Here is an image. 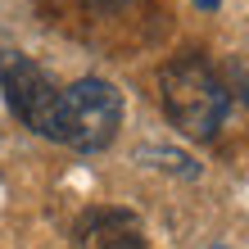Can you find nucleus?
I'll return each mask as SVG.
<instances>
[{"mask_svg": "<svg viewBox=\"0 0 249 249\" xmlns=\"http://www.w3.org/2000/svg\"><path fill=\"white\" fill-rule=\"evenodd\" d=\"M0 91L5 105L23 127H32L36 136H54V109H59V86L50 82V72L32 64L23 50H0Z\"/></svg>", "mask_w": 249, "mask_h": 249, "instance_id": "nucleus-3", "label": "nucleus"}, {"mask_svg": "<svg viewBox=\"0 0 249 249\" xmlns=\"http://www.w3.org/2000/svg\"><path fill=\"white\" fill-rule=\"evenodd\" d=\"M159 100H163L168 123L190 141H213L217 127L231 113L227 77L204 54H177L159 72Z\"/></svg>", "mask_w": 249, "mask_h": 249, "instance_id": "nucleus-1", "label": "nucleus"}, {"mask_svg": "<svg viewBox=\"0 0 249 249\" xmlns=\"http://www.w3.org/2000/svg\"><path fill=\"white\" fill-rule=\"evenodd\" d=\"M195 5H199V9H217L222 0H195Z\"/></svg>", "mask_w": 249, "mask_h": 249, "instance_id": "nucleus-7", "label": "nucleus"}, {"mask_svg": "<svg viewBox=\"0 0 249 249\" xmlns=\"http://www.w3.org/2000/svg\"><path fill=\"white\" fill-rule=\"evenodd\" d=\"M77 245L82 249H150L145 231L131 213L123 209H95L77 222Z\"/></svg>", "mask_w": 249, "mask_h": 249, "instance_id": "nucleus-4", "label": "nucleus"}, {"mask_svg": "<svg viewBox=\"0 0 249 249\" xmlns=\"http://www.w3.org/2000/svg\"><path fill=\"white\" fill-rule=\"evenodd\" d=\"M227 91H240L249 100V64H231V82H227Z\"/></svg>", "mask_w": 249, "mask_h": 249, "instance_id": "nucleus-5", "label": "nucleus"}, {"mask_svg": "<svg viewBox=\"0 0 249 249\" xmlns=\"http://www.w3.org/2000/svg\"><path fill=\"white\" fill-rule=\"evenodd\" d=\"M86 5H100V9H109V5H123V0H86Z\"/></svg>", "mask_w": 249, "mask_h": 249, "instance_id": "nucleus-6", "label": "nucleus"}, {"mask_svg": "<svg viewBox=\"0 0 249 249\" xmlns=\"http://www.w3.org/2000/svg\"><path fill=\"white\" fill-rule=\"evenodd\" d=\"M213 249H227V245H213Z\"/></svg>", "mask_w": 249, "mask_h": 249, "instance_id": "nucleus-8", "label": "nucleus"}, {"mask_svg": "<svg viewBox=\"0 0 249 249\" xmlns=\"http://www.w3.org/2000/svg\"><path fill=\"white\" fill-rule=\"evenodd\" d=\"M123 127V91L105 77H82L72 86H59V109H54V136L77 154L109 150Z\"/></svg>", "mask_w": 249, "mask_h": 249, "instance_id": "nucleus-2", "label": "nucleus"}]
</instances>
